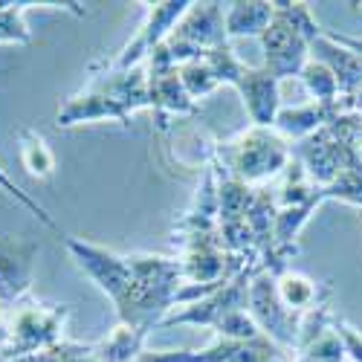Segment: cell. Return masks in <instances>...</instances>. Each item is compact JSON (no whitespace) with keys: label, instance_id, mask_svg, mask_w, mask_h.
I'll list each match as a JSON object with an SVG mask.
<instances>
[{"label":"cell","instance_id":"obj_1","mask_svg":"<svg viewBox=\"0 0 362 362\" xmlns=\"http://www.w3.org/2000/svg\"><path fill=\"white\" fill-rule=\"evenodd\" d=\"M62 244L81 273L110 298L116 319L134 327L142 339L177 308V293L183 287L177 255H122L76 235H62Z\"/></svg>","mask_w":362,"mask_h":362},{"label":"cell","instance_id":"obj_2","mask_svg":"<svg viewBox=\"0 0 362 362\" xmlns=\"http://www.w3.org/2000/svg\"><path fill=\"white\" fill-rule=\"evenodd\" d=\"M293 151L290 142L276 134V128H258L250 125L232 139L215 142L212 151V168L221 177L238 180L244 186H267V180L281 177V171L290 165Z\"/></svg>","mask_w":362,"mask_h":362},{"label":"cell","instance_id":"obj_12","mask_svg":"<svg viewBox=\"0 0 362 362\" xmlns=\"http://www.w3.org/2000/svg\"><path fill=\"white\" fill-rule=\"evenodd\" d=\"M145 67H148V99H151V110L157 113L160 128L168 125V116H200L197 102L189 96L183 78H180V67H174L160 49L148 58Z\"/></svg>","mask_w":362,"mask_h":362},{"label":"cell","instance_id":"obj_16","mask_svg":"<svg viewBox=\"0 0 362 362\" xmlns=\"http://www.w3.org/2000/svg\"><path fill=\"white\" fill-rule=\"evenodd\" d=\"M276 287H279L281 305L298 319H305L308 313L325 308L327 298H330V287L327 284H316L308 276L296 273V269H284V273H279L276 276Z\"/></svg>","mask_w":362,"mask_h":362},{"label":"cell","instance_id":"obj_28","mask_svg":"<svg viewBox=\"0 0 362 362\" xmlns=\"http://www.w3.org/2000/svg\"><path fill=\"white\" fill-rule=\"evenodd\" d=\"M339 107L342 110H348V113H354L359 122H362V87L356 90L354 96H348V99H339Z\"/></svg>","mask_w":362,"mask_h":362},{"label":"cell","instance_id":"obj_26","mask_svg":"<svg viewBox=\"0 0 362 362\" xmlns=\"http://www.w3.org/2000/svg\"><path fill=\"white\" fill-rule=\"evenodd\" d=\"M334 327L339 334V342L345 348V359L348 362H362V330H356L354 325H348L345 319L334 316Z\"/></svg>","mask_w":362,"mask_h":362},{"label":"cell","instance_id":"obj_17","mask_svg":"<svg viewBox=\"0 0 362 362\" xmlns=\"http://www.w3.org/2000/svg\"><path fill=\"white\" fill-rule=\"evenodd\" d=\"M337 116V105L334 107H325V105H316V102H308V105H298V107H281L279 116H276V134H281L290 145L301 142L313 136L316 131H322L330 119Z\"/></svg>","mask_w":362,"mask_h":362},{"label":"cell","instance_id":"obj_8","mask_svg":"<svg viewBox=\"0 0 362 362\" xmlns=\"http://www.w3.org/2000/svg\"><path fill=\"white\" fill-rule=\"evenodd\" d=\"M171 244H174L177 252L192 250V247H203V244H221V229H218V174H215L212 165L203 168L192 203L186 206V212L180 215V221L174 223Z\"/></svg>","mask_w":362,"mask_h":362},{"label":"cell","instance_id":"obj_21","mask_svg":"<svg viewBox=\"0 0 362 362\" xmlns=\"http://www.w3.org/2000/svg\"><path fill=\"white\" fill-rule=\"evenodd\" d=\"M35 6H49V4H35V0H0V44H29L33 35L26 29V12Z\"/></svg>","mask_w":362,"mask_h":362},{"label":"cell","instance_id":"obj_18","mask_svg":"<svg viewBox=\"0 0 362 362\" xmlns=\"http://www.w3.org/2000/svg\"><path fill=\"white\" fill-rule=\"evenodd\" d=\"M226 38H261L276 15L273 4L250 0V4H226Z\"/></svg>","mask_w":362,"mask_h":362},{"label":"cell","instance_id":"obj_5","mask_svg":"<svg viewBox=\"0 0 362 362\" xmlns=\"http://www.w3.org/2000/svg\"><path fill=\"white\" fill-rule=\"evenodd\" d=\"M229 44L226 38V12L221 4H192L189 12L180 18L168 41L160 47V52L174 67L200 58L218 47Z\"/></svg>","mask_w":362,"mask_h":362},{"label":"cell","instance_id":"obj_6","mask_svg":"<svg viewBox=\"0 0 362 362\" xmlns=\"http://www.w3.org/2000/svg\"><path fill=\"white\" fill-rule=\"evenodd\" d=\"M136 362H296L293 354L279 348L273 339H226L215 337L206 348H180V351H142Z\"/></svg>","mask_w":362,"mask_h":362},{"label":"cell","instance_id":"obj_20","mask_svg":"<svg viewBox=\"0 0 362 362\" xmlns=\"http://www.w3.org/2000/svg\"><path fill=\"white\" fill-rule=\"evenodd\" d=\"M145 351V339L134 327L116 322V327L105 339L96 342V359L99 362H136L139 354Z\"/></svg>","mask_w":362,"mask_h":362},{"label":"cell","instance_id":"obj_10","mask_svg":"<svg viewBox=\"0 0 362 362\" xmlns=\"http://www.w3.org/2000/svg\"><path fill=\"white\" fill-rule=\"evenodd\" d=\"M258 41H261V49H264V64L261 67L269 70L279 81L298 78L301 70H305V64L310 62V44L287 21V15H281L279 9H276L273 21H269V26L264 29V35Z\"/></svg>","mask_w":362,"mask_h":362},{"label":"cell","instance_id":"obj_27","mask_svg":"<svg viewBox=\"0 0 362 362\" xmlns=\"http://www.w3.org/2000/svg\"><path fill=\"white\" fill-rule=\"evenodd\" d=\"M327 35L334 38L337 44H342L345 49H351L359 62H362V38H354V35H339V33H334V29H327Z\"/></svg>","mask_w":362,"mask_h":362},{"label":"cell","instance_id":"obj_14","mask_svg":"<svg viewBox=\"0 0 362 362\" xmlns=\"http://www.w3.org/2000/svg\"><path fill=\"white\" fill-rule=\"evenodd\" d=\"M235 90L244 99L250 125H258V128L276 125V116L281 110V81L273 73L264 67H244Z\"/></svg>","mask_w":362,"mask_h":362},{"label":"cell","instance_id":"obj_4","mask_svg":"<svg viewBox=\"0 0 362 362\" xmlns=\"http://www.w3.org/2000/svg\"><path fill=\"white\" fill-rule=\"evenodd\" d=\"M70 305H47L38 298H23L0 319V354L21 359L41 354L64 342Z\"/></svg>","mask_w":362,"mask_h":362},{"label":"cell","instance_id":"obj_25","mask_svg":"<svg viewBox=\"0 0 362 362\" xmlns=\"http://www.w3.org/2000/svg\"><path fill=\"white\" fill-rule=\"evenodd\" d=\"M0 192H6V194H9V197H15L23 209H29V212H33V215L47 226V229H58V226H55V221H52V215L47 212V209H44L38 200H33V197H29V194L15 183V180L6 174V168H0Z\"/></svg>","mask_w":362,"mask_h":362},{"label":"cell","instance_id":"obj_11","mask_svg":"<svg viewBox=\"0 0 362 362\" xmlns=\"http://www.w3.org/2000/svg\"><path fill=\"white\" fill-rule=\"evenodd\" d=\"M38 240L26 235H0V308L9 310L23 301L33 287Z\"/></svg>","mask_w":362,"mask_h":362},{"label":"cell","instance_id":"obj_7","mask_svg":"<svg viewBox=\"0 0 362 362\" xmlns=\"http://www.w3.org/2000/svg\"><path fill=\"white\" fill-rule=\"evenodd\" d=\"M145 6V21L139 26V33L119 49L113 58L102 62L105 67L110 70H134L139 64H145L151 55H154L165 41L168 35L174 33V26L180 23L189 12V0H163V4H142Z\"/></svg>","mask_w":362,"mask_h":362},{"label":"cell","instance_id":"obj_13","mask_svg":"<svg viewBox=\"0 0 362 362\" xmlns=\"http://www.w3.org/2000/svg\"><path fill=\"white\" fill-rule=\"evenodd\" d=\"M93 122H119L122 128L131 125L128 110L119 105L102 81L90 76V81L73 93L55 113V125L58 128H76V125H93Z\"/></svg>","mask_w":362,"mask_h":362},{"label":"cell","instance_id":"obj_23","mask_svg":"<svg viewBox=\"0 0 362 362\" xmlns=\"http://www.w3.org/2000/svg\"><path fill=\"white\" fill-rule=\"evenodd\" d=\"M180 78H183L189 96L194 102H200L203 96L215 93V90L221 87L218 78H215V73H212V67H209V62H206L203 55L200 58H192V62H186V64H180Z\"/></svg>","mask_w":362,"mask_h":362},{"label":"cell","instance_id":"obj_15","mask_svg":"<svg viewBox=\"0 0 362 362\" xmlns=\"http://www.w3.org/2000/svg\"><path fill=\"white\" fill-rule=\"evenodd\" d=\"M310 58L319 62V64H325L330 73L337 76L342 99L354 96L356 90L362 87V62L351 49H345L342 44H337L334 38H330L327 29H322V35L310 44Z\"/></svg>","mask_w":362,"mask_h":362},{"label":"cell","instance_id":"obj_3","mask_svg":"<svg viewBox=\"0 0 362 362\" xmlns=\"http://www.w3.org/2000/svg\"><path fill=\"white\" fill-rule=\"evenodd\" d=\"M255 273H258V267L240 269L235 279H229L212 296L197 298V301H192V305H183V308H174L160 327H174V325L212 327L215 337H226V339H238V342L264 337L261 327L255 325V319L247 310L250 281H252Z\"/></svg>","mask_w":362,"mask_h":362},{"label":"cell","instance_id":"obj_19","mask_svg":"<svg viewBox=\"0 0 362 362\" xmlns=\"http://www.w3.org/2000/svg\"><path fill=\"white\" fill-rule=\"evenodd\" d=\"M18 154H21V163L29 177L49 180L55 174V154L38 131H33V128L18 131Z\"/></svg>","mask_w":362,"mask_h":362},{"label":"cell","instance_id":"obj_24","mask_svg":"<svg viewBox=\"0 0 362 362\" xmlns=\"http://www.w3.org/2000/svg\"><path fill=\"white\" fill-rule=\"evenodd\" d=\"M12 362H99L96 359V342H62L55 348H47L41 354H29Z\"/></svg>","mask_w":362,"mask_h":362},{"label":"cell","instance_id":"obj_9","mask_svg":"<svg viewBox=\"0 0 362 362\" xmlns=\"http://www.w3.org/2000/svg\"><path fill=\"white\" fill-rule=\"evenodd\" d=\"M247 310L255 319V325L261 327V334L267 339H273L279 348H284L287 354L296 351L298 342V327L301 319L293 316L279 298V287H276V276L258 269L250 281V296H247Z\"/></svg>","mask_w":362,"mask_h":362},{"label":"cell","instance_id":"obj_22","mask_svg":"<svg viewBox=\"0 0 362 362\" xmlns=\"http://www.w3.org/2000/svg\"><path fill=\"white\" fill-rule=\"evenodd\" d=\"M298 81L305 84L308 96H310V102H316V105L334 107V105L342 99V90H339V81H337V76L330 73L325 64L313 62V58H310V62L305 64V70H301Z\"/></svg>","mask_w":362,"mask_h":362},{"label":"cell","instance_id":"obj_29","mask_svg":"<svg viewBox=\"0 0 362 362\" xmlns=\"http://www.w3.org/2000/svg\"><path fill=\"white\" fill-rule=\"evenodd\" d=\"M0 362H12V359H6V356H4V354H0Z\"/></svg>","mask_w":362,"mask_h":362},{"label":"cell","instance_id":"obj_30","mask_svg":"<svg viewBox=\"0 0 362 362\" xmlns=\"http://www.w3.org/2000/svg\"><path fill=\"white\" fill-rule=\"evenodd\" d=\"M359 221H362V212H359Z\"/></svg>","mask_w":362,"mask_h":362}]
</instances>
